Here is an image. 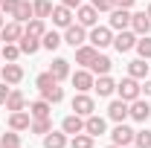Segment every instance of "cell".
Wrapping results in <instances>:
<instances>
[{
  "mask_svg": "<svg viewBox=\"0 0 151 148\" xmlns=\"http://www.w3.org/2000/svg\"><path fill=\"white\" fill-rule=\"evenodd\" d=\"M131 29L137 35H151V18L145 12H134L131 15Z\"/></svg>",
  "mask_w": 151,
  "mask_h": 148,
  "instance_id": "obj_15",
  "label": "cell"
},
{
  "mask_svg": "<svg viewBox=\"0 0 151 148\" xmlns=\"http://www.w3.org/2000/svg\"><path fill=\"white\" fill-rule=\"evenodd\" d=\"M134 145L137 148H151V131H134Z\"/></svg>",
  "mask_w": 151,
  "mask_h": 148,
  "instance_id": "obj_36",
  "label": "cell"
},
{
  "mask_svg": "<svg viewBox=\"0 0 151 148\" xmlns=\"http://www.w3.org/2000/svg\"><path fill=\"white\" fill-rule=\"evenodd\" d=\"M3 23H6V20H3V12H0V29H3Z\"/></svg>",
  "mask_w": 151,
  "mask_h": 148,
  "instance_id": "obj_46",
  "label": "cell"
},
{
  "mask_svg": "<svg viewBox=\"0 0 151 148\" xmlns=\"http://www.w3.org/2000/svg\"><path fill=\"white\" fill-rule=\"evenodd\" d=\"M96 55H99V50H96L93 44H81V47L76 50V64H81V67H90Z\"/></svg>",
  "mask_w": 151,
  "mask_h": 148,
  "instance_id": "obj_17",
  "label": "cell"
},
{
  "mask_svg": "<svg viewBox=\"0 0 151 148\" xmlns=\"http://www.w3.org/2000/svg\"><path fill=\"white\" fill-rule=\"evenodd\" d=\"M76 20H78L84 29H93L96 23H99V12H96L93 6H78V9H76Z\"/></svg>",
  "mask_w": 151,
  "mask_h": 148,
  "instance_id": "obj_8",
  "label": "cell"
},
{
  "mask_svg": "<svg viewBox=\"0 0 151 148\" xmlns=\"http://www.w3.org/2000/svg\"><path fill=\"white\" fill-rule=\"evenodd\" d=\"M61 131H64V134H70V137L81 134V131H84V116H78V113H70V116H64V122H61Z\"/></svg>",
  "mask_w": 151,
  "mask_h": 148,
  "instance_id": "obj_13",
  "label": "cell"
},
{
  "mask_svg": "<svg viewBox=\"0 0 151 148\" xmlns=\"http://www.w3.org/2000/svg\"><path fill=\"white\" fill-rule=\"evenodd\" d=\"M128 75H134V78H145V75H148V64H145V58L131 61V64H128Z\"/></svg>",
  "mask_w": 151,
  "mask_h": 148,
  "instance_id": "obj_29",
  "label": "cell"
},
{
  "mask_svg": "<svg viewBox=\"0 0 151 148\" xmlns=\"http://www.w3.org/2000/svg\"><path fill=\"white\" fill-rule=\"evenodd\" d=\"M29 125H32L29 111H15V113H9V128H12V131H29Z\"/></svg>",
  "mask_w": 151,
  "mask_h": 148,
  "instance_id": "obj_16",
  "label": "cell"
},
{
  "mask_svg": "<svg viewBox=\"0 0 151 148\" xmlns=\"http://www.w3.org/2000/svg\"><path fill=\"white\" fill-rule=\"evenodd\" d=\"M87 41L93 44L96 50H105V47L113 44V29H111V26H93L90 35H87Z\"/></svg>",
  "mask_w": 151,
  "mask_h": 148,
  "instance_id": "obj_2",
  "label": "cell"
},
{
  "mask_svg": "<svg viewBox=\"0 0 151 148\" xmlns=\"http://www.w3.org/2000/svg\"><path fill=\"white\" fill-rule=\"evenodd\" d=\"M61 3H64L67 9H78V6H81V0H61Z\"/></svg>",
  "mask_w": 151,
  "mask_h": 148,
  "instance_id": "obj_44",
  "label": "cell"
},
{
  "mask_svg": "<svg viewBox=\"0 0 151 148\" xmlns=\"http://www.w3.org/2000/svg\"><path fill=\"white\" fill-rule=\"evenodd\" d=\"M50 113H52V105H50L47 99L29 102V116H32V119H50Z\"/></svg>",
  "mask_w": 151,
  "mask_h": 148,
  "instance_id": "obj_20",
  "label": "cell"
},
{
  "mask_svg": "<svg viewBox=\"0 0 151 148\" xmlns=\"http://www.w3.org/2000/svg\"><path fill=\"white\" fill-rule=\"evenodd\" d=\"M70 148H93V137L81 131V134H76L73 139H70Z\"/></svg>",
  "mask_w": 151,
  "mask_h": 148,
  "instance_id": "obj_33",
  "label": "cell"
},
{
  "mask_svg": "<svg viewBox=\"0 0 151 148\" xmlns=\"http://www.w3.org/2000/svg\"><path fill=\"white\" fill-rule=\"evenodd\" d=\"M134 50L139 52V58H151V35H139Z\"/></svg>",
  "mask_w": 151,
  "mask_h": 148,
  "instance_id": "obj_32",
  "label": "cell"
},
{
  "mask_svg": "<svg viewBox=\"0 0 151 148\" xmlns=\"http://www.w3.org/2000/svg\"><path fill=\"white\" fill-rule=\"evenodd\" d=\"M90 6H93L96 12H111V9H113V0H90Z\"/></svg>",
  "mask_w": 151,
  "mask_h": 148,
  "instance_id": "obj_41",
  "label": "cell"
},
{
  "mask_svg": "<svg viewBox=\"0 0 151 148\" xmlns=\"http://www.w3.org/2000/svg\"><path fill=\"white\" fill-rule=\"evenodd\" d=\"M105 128H108V125H105V119H102V116H96V113L84 116V134H90L93 139H96V137H102Z\"/></svg>",
  "mask_w": 151,
  "mask_h": 148,
  "instance_id": "obj_14",
  "label": "cell"
},
{
  "mask_svg": "<svg viewBox=\"0 0 151 148\" xmlns=\"http://www.w3.org/2000/svg\"><path fill=\"white\" fill-rule=\"evenodd\" d=\"M18 47H20V55H35L38 50H41V38L26 35V32H23V38L18 41Z\"/></svg>",
  "mask_w": 151,
  "mask_h": 148,
  "instance_id": "obj_21",
  "label": "cell"
},
{
  "mask_svg": "<svg viewBox=\"0 0 151 148\" xmlns=\"http://www.w3.org/2000/svg\"><path fill=\"white\" fill-rule=\"evenodd\" d=\"M111 67H113V64H111V58L99 52V55L93 58V64H90V73H93V75H108V73H111Z\"/></svg>",
  "mask_w": 151,
  "mask_h": 148,
  "instance_id": "obj_25",
  "label": "cell"
},
{
  "mask_svg": "<svg viewBox=\"0 0 151 148\" xmlns=\"http://www.w3.org/2000/svg\"><path fill=\"white\" fill-rule=\"evenodd\" d=\"M18 3H20V0H3V3H0V12L12 18V15H15V9H18Z\"/></svg>",
  "mask_w": 151,
  "mask_h": 148,
  "instance_id": "obj_40",
  "label": "cell"
},
{
  "mask_svg": "<svg viewBox=\"0 0 151 148\" xmlns=\"http://www.w3.org/2000/svg\"><path fill=\"white\" fill-rule=\"evenodd\" d=\"M142 93H145V96H151V81H145V84H142Z\"/></svg>",
  "mask_w": 151,
  "mask_h": 148,
  "instance_id": "obj_45",
  "label": "cell"
},
{
  "mask_svg": "<svg viewBox=\"0 0 151 148\" xmlns=\"http://www.w3.org/2000/svg\"><path fill=\"white\" fill-rule=\"evenodd\" d=\"M35 84H38V90H47V87L58 84V78H55L52 73H50V70H47V73H41V75H38V81H35Z\"/></svg>",
  "mask_w": 151,
  "mask_h": 148,
  "instance_id": "obj_38",
  "label": "cell"
},
{
  "mask_svg": "<svg viewBox=\"0 0 151 148\" xmlns=\"http://www.w3.org/2000/svg\"><path fill=\"white\" fill-rule=\"evenodd\" d=\"M111 139H113V145L128 148V145H134V131L128 128L125 122H116V128L111 131Z\"/></svg>",
  "mask_w": 151,
  "mask_h": 148,
  "instance_id": "obj_4",
  "label": "cell"
},
{
  "mask_svg": "<svg viewBox=\"0 0 151 148\" xmlns=\"http://www.w3.org/2000/svg\"><path fill=\"white\" fill-rule=\"evenodd\" d=\"M41 96L50 102V105H58L61 99H64V90L58 87V84H52V87H47V90H41Z\"/></svg>",
  "mask_w": 151,
  "mask_h": 148,
  "instance_id": "obj_31",
  "label": "cell"
},
{
  "mask_svg": "<svg viewBox=\"0 0 151 148\" xmlns=\"http://www.w3.org/2000/svg\"><path fill=\"white\" fill-rule=\"evenodd\" d=\"M9 87H6V81H0V105H6V99H9Z\"/></svg>",
  "mask_w": 151,
  "mask_h": 148,
  "instance_id": "obj_43",
  "label": "cell"
},
{
  "mask_svg": "<svg viewBox=\"0 0 151 148\" xmlns=\"http://www.w3.org/2000/svg\"><path fill=\"white\" fill-rule=\"evenodd\" d=\"M84 41H87V29H84L81 23H70V26L64 29V44H70L73 50H78Z\"/></svg>",
  "mask_w": 151,
  "mask_h": 148,
  "instance_id": "obj_3",
  "label": "cell"
},
{
  "mask_svg": "<svg viewBox=\"0 0 151 148\" xmlns=\"http://www.w3.org/2000/svg\"><path fill=\"white\" fill-rule=\"evenodd\" d=\"M32 6H35V18H41V20L52 15V3H50V0H35Z\"/></svg>",
  "mask_w": 151,
  "mask_h": 148,
  "instance_id": "obj_35",
  "label": "cell"
},
{
  "mask_svg": "<svg viewBox=\"0 0 151 148\" xmlns=\"http://www.w3.org/2000/svg\"><path fill=\"white\" fill-rule=\"evenodd\" d=\"M137 0H113V9H131Z\"/></svg>",
  "mask_w": 151,
  "mask_h": 148,
  "instance_id": "obj_42",
  "label": "cell"
},
{
  "mask_svg": "<svg viewBox=\"0 0 151 148\" xmlns=\"http://www.w3.org/2000/svg\"><path fill=\"white\" fill-rule=\"evenodd\" d=\"M111 29H116V32L131 29V12L128 9H111Z\"/></svg>",
  "mask_w": 151,
  "mask_h": 148,
  "instance_id": "obj_9",
  "label": "cell"
},
{
  "mask_svg": "<svg viewBox=\"0 0 151 148\" xmlns=\"http://www.w3.org/2000/svg\"><path fill=\"white\" fill-rule=\"evenodd\" d=\"M6 111H26V96H23V93L20 90H12L9 93V99H6Z\"/></svg>",
  "mask_w": 151,
  "mask_h": 148,
  "instance_id": "obj_26",
  "label": "cell"
},
{
  "mask_svg": "<svg viewBox=\"0 0 151 148\" xmlns=\"http://www.w3.org/2000/svg\"><path fill=\"white\" fill-rule=\"evenodd\" d=\"M44 148H67V134L61 131H50V134H44Z\"/></svg>",
  "mask_w": 151,
  "mask_h": 148,
  "instance_id": "obj_24",
  "label": "cell"
},
{
  "mask_svg": "<svg viewBox=\"0 0 151 148\" xmlns=\"http://www.w3.org/2000/svg\"><path fill=\"white\" fill-rule=\"evenodd\" d=\"M108 148H119V145H108Z\"/></svg>",
  "mask_w": 151,
  "mask_h": 148,
  "instance_id": "obj_49",
  "label": "cell"
},
{
  "mask_svg": "<svg viewBox=\"0 0 151 148\" xmlns=\"http://www.w3.org/2000/svg\"><path fill=\"white\" fill-rule=\"evenodd\" d=\"M0 81H6V84H18V81H23V67L15 64V61H9V64L0 70Z\"/></svg>",
  "mask_w": 151,
  "mask_h": 148,
  "instance_id": "obj_11",
  "label": "cell"
},
{
  "mask_svg": "<svg viewBox=\"0 0 151 148\" xmlns=\"http://www.w3.org/2000/svg\"><path fill=\"white\" fill-rule=\"evenodd\" d=\"M145 15H148V18H151V3H148V9H145Z\"/></svg>",
  "mask_w": 151,
  "mask_h": 148,
  "instance_id": "obj_47",
  "label": "cell"
},
{
  "mask_svg": "<svg viewBox=\"0 0 151 148\" xmlns=\"http://www.w3.org/2000/svg\"><path fill=\"white\" fill-rule=\"evenodd\" d=\"M50 18H52V23H55V26L67 29V26L73 23V9H67V6L61 3V6H55V9H52V15H50Z\"/></svg>",
  "mask_w": 151,
  "mask_h": 148,
  "instance_id": "obj_18",
  "label": "cell"
},
{
  "mask_svg": "<svg viewBox=\"0 0 151 148\" xmlns=\"http://www.w3.org/2000/svg\"><path fill=\"white\" fill-rule=\"evenodd\" d=\"M29 131H32V134H41V137H44V134H50V131H52V119H32Z\"/></svg>",
  "mask_w": 151,
  "mask_h": 148,
  "instance_id": "obj_34",
  "label": "cell"
},
{
  "mask_svg": "<svg viewBox=\"0 0 151 148\" xmlns=\"http://www.w3.org/2000/svg\"><path fill=\"white\" fill-rule=\"evenodd\" d=\"M23 32H26V35H35V38H44L47 26H44V20H41V18H32L26 26H23Z\"/></svg>",
  "mask_w": 151,
  "mask_h": 148,
  "instance_id": "obj_30",
  "label": "cell"
},
{
  "mask_svg": "<svg viewBox=\"0 0 151 148\" xmlns=\"http://www.w3.org/2000/svg\"><path fill=\"white\" fill-rule=\"evenodd\" d=\"M61 44H64V38L58 35L55 29H52V32H44V38H41V47H44V50H50V52H52V50H58Z\"/></svg>",
  "mask_w": 151,
  "mask_h": 148,
  "instance_id": "obj_28",
  "label": "cell"
},
{
  "mask_svg": "<svg viewBox=\"0 0 151 148\" xmlns=\"http://www.w3.org/2000/svg\"><path fill=\"white\" fill-rule=\"evenodd\" d=\"M0 145H20L18 131H9V134H3V137H0Z\"/></svg>",
  "mask_w": 151,
  "mask_h": 148,
  "instance_id": "obj_39",
  "label": "cell"
},
{
  "mask_svg": "<svg viewBox=\"0 0 151 148\" xmlns=\"http://www.w3.org/2000/svg\"><path fill=\"white\" fill-rule=\"evenodd\" d=\"M0 148H20V145H0Z\"/></svg>",
  "mask_w": 151,
  "mask_h": 148,
  "instance_id": "obj_48",
  "label": "cell"
},
{
  "mask_svg": "<svg viewBox=\"0 0 151 148\" xmlns=\"http://www.w3.org/2000/svg\"><path fill=\"white\" fill-rule=\"evenodd\" d=\"M93 90L99 93V96H111V93H116V81H113L111 75H99L93 81Z\"/></svg>",
  "mask_w": 151,
  "mask_h": 148,
  "instance_id": "obj_23",
  "label": "cell"
},
{
  "mask_svg": "<svg viewBox=\"0 0 151 148\" xmlns=\"http://www.w3.org/2000/svg\"><path fill=\"white\" fill-rule=\"evenodd\" d=\"M70 78H73V87L78 93H87V90H93V73H87V70H78V73H73L70 75Z\"/></svg>",
  "mask_w": 151,
  "mask_h": 148,
  "instance_id": "obj_12",
  "label": "cell"
},
{
  "mask_svg": "<svg viewBox=\"0 0 151 148\" xmlns=\"http://www.w3.org/2000/svg\"><path fill=\"white\" fill-rule=\"evenodd\" d=\"M0 3H3V0H0Z\"/></svg>",
  "mask_w": 151,
  "mask_h": 148,
  "instance_id": "obj_51",
  "label": "cell"
},
{
  "mask_svg": "<svg viewBox=\"0 0 151 148\" xmlns=\"http://www.w3.org/2000/svg\"><path fill=\"white\" fill-rule=\"evenodd\" d=\"M128 148H137V145H128Z\"/></svg>",
  "mask_w": 151,
  "mask_h": 148,
  "instance_id": "obj_50",
  "label": "cell"
},
{
  "mask_svg": "<svg viewBox=\"0 0 151 148\" xmlns=\"http://www.w3.org/2000/svg\"><path fill=\"white\" fill-rule=\"evenodd\" d=\"M108 119H113V122H125V119H128V102H122V99L111 102V105H108Z\"/></svg>",
  "mask_w": 151,
  "mask_h": 148,
  "instance_id": "obj_19",
  "label": "cell"
},
{
  "mask_svg": "<svg viewBox=\"0 0 151 148\" xmlns=\"http://www.w3.org/2000/svg\"><path fill=\"white\" fill-rule=\"evenodd\" d=\"M0 38H3L6 44H18L20 38H23V26H20L18 20H9V23H3V29H0Z\"/></svg>",
  "mask_w": 151,
  "mask_h": 148,
  "instance_id": "obj_10",
  "label": "cell"
},
{
  "mask_svg": "<svg viewBox=\"0 0 151 148\" xmlns=\"http://www.w3.org/2000/svg\"><path fill=\"white\" fill-rule=\"evenodd\" d=\"M93 111H96L93 96H87V93H76V96H73V113H78V116H90Z\"/></svg>",
  "mask_w": 151,
  "mask_h": 148,
  "instance_id": "obj_5",
  "label": "cell"
},
{
  "mask_svg": "<svg viewBox=\"0 0 151 148\" xmlns=\"http://www.w3.org/2000/svg\"><path fill=\"white\" fill-rule=\"evenodd\" d=\"M116 93H119V99L122 102H134V99H139V93H142V84H139V78H122L119 84H116Z\"/></svg>",
  "mask_w": 151,
  "mask_h": 148,
  "instance_id": "obj_1",
  "label": "cell"
},
{
  "mask_svg": "<svg viewBox=\"0 0 151 148\" xmlns=\"http://www.w3.org/2000/svg\"><path fill=\"white\" fill-rule=\"evenodd\" d=\"M12 18L18 20V23H29V20L35 18V6L29 3V0H20L18 3V9H15V15Z\"/></svg>",
  "mask_w": 151,
  "mask_h": 148,
  "instance_id": "obj_22",
  "label": "cell"
},
{
  "mask_svg": "<svg viewBox=\"0 0 151 148\" xmlns=\"http://www.w3.org/2000/svg\"><path fill=\"white\" fill-rule=\"evenodd\" d=\"M50 73L55 75L58 81H64V78L70 75V61H67V58H55V61L50 64Z\"/></svg>",
  "mask_w": 151,
  "mask_h": 148,
  "instance_id": "obj_27",
  "label": "cell"
},
{
  "mask_svg": "<svg viewBox=\"0 0 151 148\" xmlns=\"http://www.w3.org/2000/svg\"><path fill=\"white\" fill-rule=\"evenodd\" d=\"M128 116H131L134 122H148L151 105H148V102H142V99H134V102H128Z\"/></svg>",
  "mask_w": 151,
  "mask_h": 148,
  "instance_id": "obj_6",
  "label": "cell"
},
{
  "mask_svg": "<svg viewBox=\"0 0 151 148\" xmlns=\"http://www.w3.org/2000/svg\"><path fill=\"white\" fill-rule=\"evenodd\" d=\"M113 47H116V52H131L134 47H137V32H128V29H122L119 35H113Z\"/></svg>",
  "mask_w": 151,
  "mask_h": 148,
  "instance_id": "obj_7",
  "label": "cell"
},
{
  "mask_svg": "<svg viewBox=\"0 0 151 148\" xmlns=\"http://www.w3.org/2000/svg\"><path fill=\"white\" fill-rule=\"evenodd\" d=\"M0 55L6 58V61H18V58H20V47H18V44H3Z\"/></svg>",
  "mask_w": 151,
  "mask_h": 148,
  "instance_id": "obj_37",
  "label": "cell"
}]
</instances>
